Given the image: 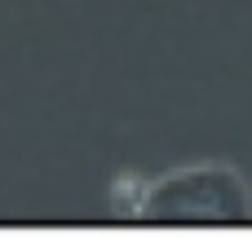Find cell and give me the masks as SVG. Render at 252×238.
Segmentation results:
<instances>
[{"mask_svg": "<svg viewBox=\"0 0 252 238\" xmlns=\"http://www.w3.org/2000/svg\"><path fill=\"white\" fill-rule=\"evenodd\" d=\"M226 185H235L221 172H186L173 177L164 185L151 190V199L142 203V216H230L239 208L226 203Z\"/></svg>", "mask_w": 252, "mask_h": 238, "instance_id": "cell-1", "label": "cell"}]
</instances>
